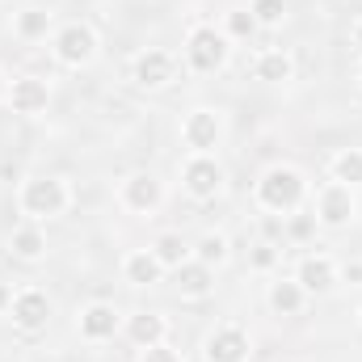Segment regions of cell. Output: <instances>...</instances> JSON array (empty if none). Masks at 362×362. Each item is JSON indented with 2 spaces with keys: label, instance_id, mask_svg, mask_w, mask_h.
I'll return each mask as SVG.
<instances>
[{
  "label": "cell",
  "instance_id": "cell-16",
  "mask_svg": "<svg viewBox=\"0 0 362 362\" xmlns=\"http://www.w3.org/2000/svg\"><path fill=\"white\" fill-rule=\"evenodd\" d=\"M122 274H127V282H135V286H152V282H160L165 266L156 262V253H152V249H139V253H127Z\"/></svg>",
  "mask_w": 362,
  "mask_h": 362
},
{
  "label": "cell",
  "instance_id": "cell-9",
  "mask_svg": "<svg viewBox=\"0 0 362 362\" xmlns=\"http://www.w3.org/2000/svg\"><path fill=\"white\" fill-rule=\"evenodd\" d=\"M160 198H165V189L152 173H135V177L122 181V206L135 211V215H152L160 206Z\"/></svg>",
  "mask_w": 362,
  "mask_h": 362
},
{
  "label": "cell",
  "instance_id": "cell-13",
  "mask_svg": "<svg viewBox=\"0 0 362 362\" xmlns=\"http://www.w3.org/2000/svg\"><path fill=\"white\" fill-rule=\"evenodd\" d=\"M8 101H13L17 114H42L47 101H51V89H47V81H38V76H21V81H13Z\"/></svg>",
  "mask_w": 362,
  "mask_h": 362
},
{
  "label": "cell",
  "instance_id": "cell-28",
  "mask_svg": "<svg viewBox=\"0 0 362 362\" xmlns=\"http://www.w3.org/2000/svg\"><path fill=\"white\" fill-rule=\"evenodd\" d=\"M144 362H181V354L160 341V346H148V350H144Z\"/></svg>",
  "mask_w": 362,
  "mask_h": 362
},
{
  "label": "cell",
  "instance_id": "cell-22",
  "mask_svg": "<svg viewBox=\"0 0 362 362\" xmlns=\"http://www.w3.org/2000/svg\"><path fill=\"white\" fill-rule=\"evenodd\" d=\"M333 177L341 181V185H358L362 181V152L358 148H350V152H341L333 160Z\"/></svg>",
  "mask_w": 362,
  "mask_h": 362
},
{
  "label": "cell",
  "instance_id": "cell-24",
  "mask_svg": "<svg viewBox=\"0 0 362 362\" xmlns=\"http://www.w3.org/2000/svg\"><path fill=\"white\" fill-rule=\"evenodd\" d=\"M223 257H228V240L223 236H202L198 249H194V262H202V266H219Z\"/></svg>",
  "mask_w": 362,
  "mask_h": 362
},
{
  "label": "cell",
  "instance_id": "cell-21",
  "mask_svg": "<svg viewBox=\"0 0 362 362\" xmlns=\"http://www.w3.org/2000/svg\"><path fill=\"white\" fill-rule=\"evenodd\" d=\"M152 253H156V262H160L165 270H177L181 262H189V249H185V240H181L177 232H165V236L152 245Z\"/></svg>",
  "mask_w": 362,
  "mask_h": 362
},
{
  "label": "cell",
  "instance_id": "cell-1",
  "mask_svg": "<svg viewBox=\"0 0 362 362\" xmlns=\"http://www.w3.org/2000/svg\"><path fill=\"white\" fill-rule=\"evenodd\" d=\"M21 211L34 219H55L68 211V185L59 177H30L21 185Z\"/></svg>",
  "mask_w": 362,
  "mask_h": 362
},
{
  "label": "cell",
  "instance_id": "cell-11",
  "mask_svg": "<svg viewBox=\"0 0 362 362\" xmlns=\"http://www.w3.org/2000/svg\"><path fill=\"white\" fill-rule=\"evenodd\" d=\"M295 282H299L303 291H316V295H325V291H333V282H337V266H333L325 253H312V257H303V262H299Z\"/></svg>",
  "mask_w": 362,
  "mask_h": 362
},
{
  "label": "cell",
  "instance_id": "cell-19",
  "mask_svg": "<svg viewBox=\"0 0 362 362\" xmlns=\"http://www.w3.org/2000/svg\"><path fill=\"white\" fill-rule=\"evenodd\" d=\"M8 249H13L21 262H38V257L47 253V236H42L38 228H17L13 240H8Z\"/></svg>",
  "mask_w": 362,
  "mask_h": 362
},
{
  "label": "cell",
  "instance_id": "cell-10",
  "mask_svg": "<svg viewBox=\"0 0 362 362\" xmlns=\"http://www.w3.org/2000/svg\"><path fill=\"white\" fill-rule=\"evenodd\" d=\"M47 316H51V299L42 291H21L13 299V325L17 329L38 333V329H47Z\"/></svg>",
  "mask_w": 362,
  "mask_h": 362
},
{
  "label": "cell",
  "instance_id": "cell-4",
  "mask_svg": "<svg viewBox=\"0 0 362 362\" xmlns=\"http://www.w3.org/2000/svg\"><path fill=\"white\" fill-rule=\"evenodd\" d=\"M181 185H185L189 198L206 202V198H215V194L223 189V169H219L211 156H194V160H185V169H181Z\"/></svg>",
  "mask_w": 362,
  "mask_h": 362
},
{
  "label": "cell",
  "instance_id": "cell-5",
  "mask_svg": "<svg viewBox=\"0 0 362 362\" xmlns=\"http://www.w3.org/2000/svg\"><path fill=\"white\" fill-rule=\"evenodd\" d=\"M350 219H354V189L341 185V181L325 185L320 198H316V223H325V228H346Z\"/></svg>",
  "mask_w": 362,
  "mask_h": 362
},
{
  "label": "cell",
  "instance_id": "cell-31",
  "mask_svg": "<svg viewBox=\"0 0 362 362\" xmlns=\"http://www.w3.org/2000/svg\"><path fill=\"white\" fill-rule=\"evenodd\" d=\"M0 97H8V81H4V72H0Z\"/></svg>",
  "mask_w": 362,
  "mask_h": 362
},
{
  "label": "cell",
  "instance_id": "cell-32",
  "mask_svg": "<svg viewBox=\"0 0 362 362\" xmlns=\"http://www.w3.org/2000/svg\"><path fill=\"white\" fill-rule=\"evenodd\" d=\"M354 42H358V47H362V21H358V25H354Z\"/></svg>",
  "mask_w": 362,
  "mask_h": 362
},
{
  "label": "cell",
  "instance_id": "cell-15",
  "mask_svg": "<svg viewBox=\"0 0 362 362\" xmlns=\"http://www.w3.org/2000/svg\"><path fill=\"white\" fill-rule=\"evenodd\" d=\"M127 333H131V341H135L139 350H148V346H160V341L169 337V320H165L160 312H139V316H131Z\"/></svg>",
  "mask_w": 362,
  "mask_h": 362
},
{
  "label": "cell",
  "instance_id": "cell-8",
  "mask_svg": "<svg viewBox=\"0 0 362 362\" xmlns=\"http://www.w3.org/2000/svg\"><path fill=\"white\" fill-rule=\"evenodd\" d=\"M181 135H185V144H189L198 156H206V152L219 144V135H223V122H219V114H215V110H194V114L185 118Z\"/></svg>",
  "mask_w": 362,
  "mask_h": 362
},
{
  "label": "cell",
  "instance_id": "cell-6",
  "mask_svg": "<svg viewBox=\"0 0 362 362\" xmlns=\"http://www.w3.org/2000/svg\"><path fill=\"white\" fill-rule=\"evenodd\" d=\"M55 55H59V64H68V68H81V64H89L93 55H97V34H93L89 25H64L59 34H55Z\"/></svg>",
  "mask_w": 362,
  "mask_h": 362
},
{
  "label": "cell",
  "instance_id": "cell-7",
  "mask_svg": "<svg viewBox=\"0 0 362 362\" xmlns=\"http://www.w3.org/2000/svg\"><path fill=\"white\" fill-rule=\"evenodd\" d=\"M249 333L236 325H223L206 337V362H245L249 358Z\"/></svg>",
  "mask_w": 362,
  "mask_h": 362
},
{
  "label": "cell",
  "instance_id": "cell-20",
  "mask_svg": "<svg viewBox=\"0 0 362 362\" xmlns=\"http://www.w3.org/2000/svg\"><path fill=\"white\" fill-rule=\"evenodd\" d=\"M291 72H295V64H291L286 51H266V55L257 59V81L282 85V81H291Z\"/></svg>",
  "mask_w": 362,
  "mask_h": 362
},
{
  "label": "cell",
  "instance_id": "cell-23",
  "mask_svg": "<svg viewBox=\"0 0 362 362\" xmlns=\"http://www.w3.org/2000/svg\"><path fill=\"white\" fill-rule=\"evenodd\" d=\"M47 30H51V13H42V8H25L17 17V34L21 38H42Z\"/></svg>",
  "mask_w": 362,
  "mask_h": 362
},
{
  "label": "cell",
  "instance_id": "cell-33",
  "mask_svg": "<svg viewBox=\"0 0 362 362\" xmlns=\"http://www.w3.org/2000/svg\"><path fill=\"white\" fill-rule=\"evenodd\" d=\"M358 316H362V312H358Z\"/></svg>",
  "mask_w": 362,
  "mask_h": 362
},
{
  "label": "cell",
  "instance_id": "cell-3",
  "mask_svg": "<svg viewBox=\"0 0 362 362\" xmlns=\"http://www.w3.org/2000/svg\"><path fill=\"white\" fill-rule=\"evenodd\" d=\"M185 59L194 72H215L228 59V34H219L215 25H194L185 38Z\"/></svg>",
  "mask_w": 362,
  "mask_h": 362
},
{
  "label": "cell",
  "instance_id": "cell-2",
  "mask_svg": "<svg viewBox=\"0 0 362 362\" xmlns=\"http://www.w3.org/2000/svg\"><path fill=\"white\" fill-rule=\"evenodd\" d=\"M303 177L295 173V169H286V165H278L270 169L266 177L257 181V202L266 206V211H295L299 202H303Z\"/></svg>",
  "mask_w": 362,
  "mask_h": 362
},
{
  "label": "cell",
  "instance_id": "cell-29",
  "mask_svg": "<svg viewBox=\"0 0 362 362\" xmlns=\"http://www.w3.org/2000/svg\"><path fill=\"white\" fill-rule=\"evenodd\" d=\"M312 228H316V215H299V219H291V236H295V240L312 236Z\"/></svg>",
  "mask_w": 362,
  "mask_h": 362
},
{
  "label": "cell",
  "instance_id": "cell-12",
  "mask_svg": "<svg viewBox=\"0 0 362 362\" xmlns=\"http://www.w3.org/2000/svg\"><path fill=\"white\" fill-rule=\"evenodd\" d=\"M169 81H173V55H169V51H144V55L135 59V85L160 89V85H169Z\"/></svg>",
  "mask_w": 362,
  "mask_h": 362
},
{
  "label": "cell",
  "instance_id": "cell-25",
  "mask_svg": "<svg viewBox=\"0 0 362 362\" xmlns=\"http://www.w3.org/2000/svg\"><path fill=\"white\" fill-rule=\"evenodd\" d=\"M249 13L257 17V25H278V21L286 17V4H282V0H253Z\"/></svg>",
  "mask_w": 362,
  "mask_h": 362
},
{
  "label": "cell",
  "instance_id": "cell-17",
  "mask_svg": "<svg viewBox=\"0 0 362 362\" xmlns=\"http://www.w3.org/2000/svg\"><path fill=\"white\" fill-rule=\"evenodd\" d=\"M211 286H215L211 266H202V262H181L177 266V291L185 295V299H202Z\"/></svg>",
  "mask_w": 362,
  "mask_h": 362
},
{
  "label": "cell",
  "instance_id": "cell-26",
  "mask_svg": "<svg viewBox=\"0 0 362 362\" xmlns=\"http://www.w3.org/2000/svg\"><path fill=\"white\" fill-rule=\"evenodd\" d=\"M253 30H257V17H253L249 8H232V13H228V34H232V38H249Z\"/></svg>",
  "mask_w": 362,
  "mask_h": 362
},
{
  "label": "cell",
  "instance_id": "cell-18",
  "mask_svg": "<svg viewBox=\"0 0 362 362\" xmlns=\"http://www.w3.org/2000/svg\"><path fill=\"white\" fill-rule=\"evenodd\" d=\"M303 295H308V291H303L295 278H291V282H274L270 286V308L278 316H295V312L303 308Z\"/></svg>",
  "mask_w": 362,
  "mask_h": 362
},
{
  "label": "cell",
  "instance_id": "cell-27",
  "mask_svg": "<svg viewBox=\"0 0 362 362\" xmlns=\"http://www.w3.org/2000/svg\"><path fill=\"white\" fill-rule=\"evenodd\" d=\"M249 262H253V270H270L274 262H278V249H274V245H257Z\"/></svg>",
  "mask_w": 362,
  "mask_h": 362
},
{
  "label": "cell",
  "instance_id": "cell-14",
  "mask_svg": "<svg viewBox=\"0 0 362 362\" xmlns=\"http://www.w3.org/2000/svg\"><path fill=\"white\" fill-rule=\"evenodd\" d=\"M114 333H118V312L110 303H93L81 312V337L85 341H105Z\"/></svg>",
  "mask_w": 362,
  "mask_h": 362
},
{
  "label": "cell",
  "instance_id": "cell-30",
  "mask_svg": "<svg viewBox=\"0 0 362 362\" xmlns=\"http://www.w3.org/2000/svg\"><path fill=\"white\" fill-rule=\"evenodd\" d=\"M346 282H362V262H354V266H346Z\"/></svg>",
  "mask_w": 362,
  "mask_h": 362
}]
</instances>
